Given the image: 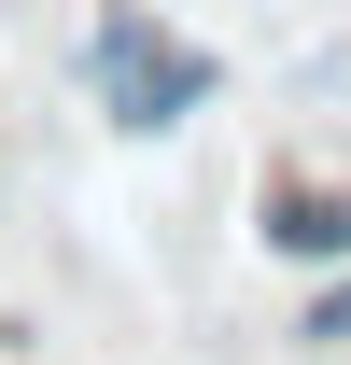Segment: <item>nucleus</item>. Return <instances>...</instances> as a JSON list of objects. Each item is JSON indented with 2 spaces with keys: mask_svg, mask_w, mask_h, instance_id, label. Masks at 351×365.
I'll return each mask as SVG.
<instances>
[{
  "mask_svg": "<svg viewBox=\"0 0 351 365\" xmlns=\"http://www.w3.org/2000/svg\"><path fill=\"white\" fill-rule=\"evenodd\" d=\"M85 85H98V113H113V140H169L183 113H211V43H183L169 14H141V0H113L85 29Z\"/></svg>",
  "mask_w": 351,
  "mask_h": 365,
  "instance_id": "obj_1",
  "label": "nucleus"
},
{
  "mask_svg": "<svg viewBox=\"0 0 351 365\" xmlns=\"http://www.w3.org/2000/svg\"><path fill=\"white\" fill-rule=\"evenodd\" d=\"M253 239L281 253V267H351V182H295V169H281Z\"/></svg>",
  "mask_w": 351,
  "mask_h": 365,
  "instance_id": "obj_2",
  "label": "nucleus"
},
{
  "mask_svg": "<svg viewBox=\"0 0 351 365\" xmlns=\"http://www.w3.org/2000/svg\"><path fill=\"white\" fill-rule=\"evenodd\" d=\"M309 351H351V267H309V309H295Z\"/></svg>",
  "mask_w": 351,
  "mask_h": 365,
  "instance_id": "obj_3",
  "label": "nucleus"
}]
</instances>
